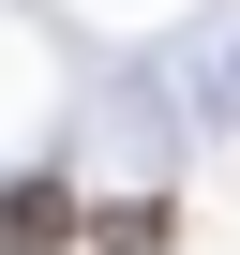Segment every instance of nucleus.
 <instances>
[{"instance_id":"f257e3e1","label":"nucleus","mask_w":240,"mask_h":255,"mask_svg":"<svg viewBox=\"0 0 240 255\" xmlns=\"http://www.w3.org/2000/svg\"><path fill=\"white\" fill-rule=\"evenodd\" d=\"M90 240V195H60V180H0V255H75Z\"/></svg>"},{"instance_id":"f03ea898","label":"nucleus","mask_w":240,"mask_h":255,"mask_svg":"<svg viewBox=\"0 0 240 255\" xmlns=\"http://www.w3.org/2000/svg\"><path fill=\"white\" fill-rule=\"evenodd\" d=\"M165 240H180L165 195H90V255H165Z\"/></svg>"}]
</instances>
